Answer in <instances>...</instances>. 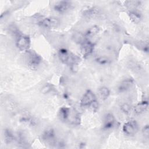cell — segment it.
<instances>
[{
	"mask_svg": "<svg viewBox=\"0 0 149 149\" xmlns=\"http://www.w3.org/2000/svg\"><path fill=\"white\" fill-rule=\"evenodd\" d=\"M123 132L127 136H133L138 130V125L135 120H129L123 126Z\"/></svg>",
	"mask_w": 149,
	"mask_h": 149,
	"instance_id": "cell-1",
	"label": "cell"
},
{
	"mask_svg": "<svg viewBox=\"0 0 149 149\" xmlns=\"http://www.w3.org/2000/svg\"><path fill=\"white\" fill-rule=\"evenodd\" d=\"M16 44L20 51H27L30 46V38L26 36H19L17 38Z\"/></svg>",
	"mask_w": 149,
	"mask_h": 149,
	"instance_id": "cell-2",
	"label": "cell"
},
{
	"mask_svg": "<svg viewBox=\"0 0 149 149\" xmlns=\"http://www.w3.org/2000/svg\"><path fill=\"white\" fill-rule=\"evenodd\" d=\"M96 100L95 96L91 90H87L80 101L81 107H89L92 102Z\"/></svg>",
	"mask_w": 149,
	"mask_h": 149,
	"instance_id": "cell-3",
	"label": "cell"
},
{
	"mask_svg": "<svg viewBox=\"0 0 149 149\" xmlns=\"http://www.w3.org/2000/svg\"><path fill=\"white\" fill-rule=\"evenodd\" d=\"M41 62V56L35 52H30L28 55V65L31 69H36Z\"/></svg>",
	"mask_w": 149,
	"mask_h": 149,
	"instance_id": "cell-4",
	"label": "cell"
},
{
	"mask_svg": "<svg viewBox=\"0 0 149 149\" xmlns=\"http://www.w3.org/2000/svg\"><path fill=\"white\" fill-rule=\"evenodd\" d=\"M59 20L55 17L45 18L40 22V24L45 28L56 27L59 24Z\"/></svg>",
	"mask_w": 149,
	"mask_h": 149,
	"instance_id": "cell-5",
	"label": "cell"
},
{
	"mask_svg": "<svg viewBox=\"0 0 149 149\" xmlns=\"http://www.w3.org/2000/svg\"><path fill=\"white\" fill-rule=\"evenodd\" d=\"M59 58L61 62L64 63H72L76 62L74 56L71 55L69 52L65 48H61L59 51Z\"/></svg>",
	"mask_w": 149,
	"mask_h": 149,
	"instance_id": "cell-6",
	"label": "cell"
},
{
	"mask_svg": "<svg viewBox=\"0 0 149 149\" xmlns=\"http://www.w3.org/2000/svg\"><path fill=\"white\" fill-rule=\"evenodd\" d=\"M71 7V3L67 1H61L57 2L54 6V9L55 11L63 13L67 12L70 9Z\"/></svg>",
	"mask_w": 149,
	"mask_h": 149,
	"instance_id": "cell-7",
	"label": "cell"
},
{
	"mask_svg": "<svg viewBox=\"0 0 149 149\" xmlns=\"http://www.w3.org/2000/svg\"><path fill=\"white\" fill-rule=\"evenodd\" d=\"M94 49V44L89 40L84 41L81 47V51L84 56H88L92 53Z\"/></svg>",
	"mask_w": 149,
	"mask_h": 149,
	"instance_id": "cell-8",
	"label": "cell"
},
{
	"mask_svg": "<svg viewBox=\"0 0 149 149\" xmlns=\"http://www.w3.org/2000/svg\"><path fill=\"white\" fill-rule=\"evenodd\" d=\"M55 132L53 129H47L42 134V138L48 143H52L55 140Z\"/></svg>",
	"mask_w": 149,
	"mask_h": 149,
	"instance_id": "cell-9",
	"label": "cell"
},
{
	"mask_svg": "<svg viewBox=\"0 0 149 149\" xmlns=\"http://www.w3.org/2000/svg\"><path fill=\"white\" fill-rule=\"evenodd\" d=\"M134 84L133 80L131 79H126L123 80L118 86V90L120 92H125L132 88Z\"/></svg>",
	"mask_w": 149,
	"mask_h": 149,
	"instance_id": "cell-10",
	"label": "cell"
},
{
	"mask_svg": "<svg viewBox=\"0 0 149 149\" xmlns=\"http://www.w3.org/2000/svg\"><path fill=\"white\" fill-rule=\"evenodd\" d=\"M115 117L111 113H107L104 119V127L106 129L112 128L115 123Z\"/></svg>",
	"mask_w": 149,
	"mask_h": 149,
	"instance_id": "cell-11",
	"label": "cell"
},
{
	"mask_svg": "<svg viewBox=\"0 0 149 149\" xmlns=\"http://www.w3.org/2000/svg\"><path fill=\"white\" fill-rule=\"evenodd\" d=\"M148 103L147 101H143L137 104L134 108V111L137 114H141L146 111L148 108Z\"/></svg>",
	"mask_w": 149,
	"mask_h": 149,
	"instance_id": "cell-12",
	"label": "cell"
},
{
	"mask_svg": "<svg viewBox=\"0 0 149 149\" xmlns=\"http://www.w3.org/2000/svg\"><path fill=\"white\" fill-rule=\"evenodd\" d=\"M4 140L6 143L9 144L12 142L14 140L15 137L12 132V131L9 129H5L4 130Z\"/></svg>",
	"mask_w": 149,
	"mask_h": 149,
	"instance_id": "cell-13",
	"label": "cell"
},
{
	"mask_svg": "<svg viewBox=\"0 0 149 149\" xmlns=\"http://www.w3.org/2000/svg\"><path fill=\"white\" fill-rule=\"evenodd\" d=\"M99 31V27L97 26H93L91 27L86 34V37L88 40V38H91L96 35Z\"/></svg>",
	"mask_w": 149,
	"mask_h": 149,
	"instance_id": "cell-14",
	"label": "cell"
},
{
	"mask_svg": "<svg viewBox=\"0 0 149 149\" xmlns=\"http://www.w3.org/2000/svg\"><path fill=\"white\" fill-rule=\"evenodd\" d=\"M98 93L100 98L102 100H104L108 98V97H109L110 94V90H109L108 88L106 87H102L99 89Z\"/></svg>",
	"mask_w": 149,
	"mask_h": 149,
	"instance_id": "cell-15",
	"label": "cell"
},
{
	"mask_svg": "<svg viewBox=\"0 0 149 149\" xmlns=\"http://www.w3.org/2000/svg\"><path fill=\"white\" fill-rule=\"evenodd\" d=\"M129 16L130 19L134 23H139L141 19V17L140 13L134 11L130 12L129 13Z\"/></svg>",
	"mask_w": 149,
	"mask_h": 149,
	"instance_id": "cell-16",
	"label": "cell"
},
{
	"mask_svg": "<svg viewBox=\"0 0 149 149\" xmlns=\"http://www.w3.org/2000/svg\"><path fill=\"white\" fill-rule=\"evenodd\" d=\"M70 115V109L67 107H62L60 109L59 111V116L63 120H66Z\"/></svg>",
	"mask_w": 149,
	"mask_h": 149,
	"instance_id": "cell-17",
	"label": "cell"
},
{
	"mask_svg": "<svg viewBox=\"0 0 149 149\" xmlns=\"http://www.w3.org/2000/svg\"><path fill=\"white\" fill-rule=\"evenodd\" d=\"M122 111L125 113H129L131 110V107L128 104H123L120 107Z\"/></svg>",
	"mask_w": 149,
	"mask_h": 149,
	"instance_id": "cell-18",
	"label": "cell"
},
{
	"mask_svg": "<svg viewBox=\"0 0 149 149\" xmlns=\"http://www.w3.org/2000/svg\"><path fill=\"white\" fill-rule=\"evenodd\" d=\"M51 90H52V87L51 86V85L45 84V86H44L42 87L41 91L42 94H47V93H49Z\"/></svg>",
	"mask_w": 149,
	"mask_h": 149,
	"instance_id": "cell-19",
	"label": "cell"
},
{
	"mask_svg": "<svg viewBox=\"0 0 149 149\" xmlns=\"http://www.w3.org/2000/svg\"><path fill=\"white\" fill-rule=\"evenodd\" d=\"M70 70L72 72H73V73H76L78 71V69H79V66H78V64L76 62H72L70 64Z\"/></svg>",
	"mask_w": 149,
	"mask_h": 149,
	"instance_id": "cell-20",
	"label": "cell"
},
{
	"mask_svg": "<svg viewBox=\"0 0 149 149\" xmlns=\"http://www.w3.org/2000/svg\"><path fill=\"white\" fill-rule=\"evenodd\" d=\"M97 61L100 63V64H102V65H104V64H106V63H108V59H107L105 57H99L97 59Z\"/></svg>",
	"mask_w": 149,
	"mask_h": 149,
	"instance_id": "cell-21",
	"label": "cell"
},
{
	"mask_svg": "<svg viewBox=\"0 0 149 149\" xmlns=\"http://www.w3.org/2000/svg\"><path fill=\"white\" fill-rule=\"evenodd\" d=\"M89 107H90L91 108L93 111H96L98 109V104L97 100H95L93 102H92L91 104Z\"/></svg>",
	"mask_w": 149,
	"mask_h": 149,
	"instance_id": "cell-22",
	"label": "cell"
},
{
	"mask_svg": "<svg viewBox=\"0 0 149 149\" xmlns=\"http://www.w3.org/2000/svg\"><path fill=\"white\" fill-rule=\"evenodd\" d=\"M143 133L144 135V136L146 137H148V134H149V127L148 125H146L143 129Z\"/></svg>",
	"mask_w": 149,
	"mask_h": 149,
	"instance_id": "cell-23",
	"label": "cell"
}]
</instances>
